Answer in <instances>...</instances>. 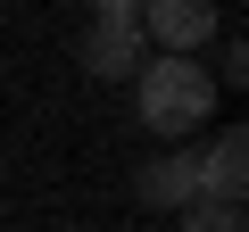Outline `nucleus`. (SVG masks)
<instances>
[{
  "label": "nucleus",
  "instance_id": "1",
  "mask_svg": "<svg viewBox=\"0 0 249 232\" xmlns=\"http://www.w3.org/2000/svg\"><path fill=\"white\" fill-rule=\"evenodd\" d=\"M133 99H142V125H150V133L183 141V133H199L208 116H216V75H208L199 58L150 50V58L133 66Z\"/></svg>",
  "mask_w": 249,
  "mask_h": 232
},
{
  "label": "nucleus",
  "instance_id": "2",
  "mask_svg": "<svg viewBox=\"0 0 249 232\" xmlns=\"http://www.w3.org/2000/svg\"><path fill=\"white\" fill-rule=\"evenodd\" d=\"M142 42H158L175 58H199L216 42V0H142Z\"/></svg>",
  "mask_w": 249,
  "mask_h": 232
},
{
  "label": "nucleus",
  "instance_id": "3",
  "mask_svg": "<svg viewBox=\"0 0 249 232\" xmlns=\"http://www.w3.org/2000/svg\"><path fill=\"white\" fill-rule=\"evenodd\" d=\"M142 58H150V42H142L133 17H91V33H83V75H100V83H133Z\"/></svg>",
  "mask_w": 249,
  "mask_h": 232
},
{
  "label": "nucleus",
  "instance_id": "4",
  "mask_svg": "<svg viewBox=\"0 0 249 232\" xmlns=\"http://www.w3.org/2000/svg\"><path fill=\"white\" fill-rule=\"evenodd\" d=\"M133 199H142V207H158V215H175L183 199H199V158H191V149L142 158V166H133Z\"/></svg>",
  "mask_w": 249,
  "mask_h": 232
},
{
  "label": "nucleus",
  "instance_id": "5",
  "mask_svg": "<svg viewBox=\"0 0 249 232\" xmlns=\"http://www.w3.org/2000/svg\"><path fill=\"white\" fill-rule=\"evenodd\" d=\"M241 191H249V133L224 125V133L208 141V158H199V199H232V207H241Z\"/></svg>",
  "mask_w": 249,
  "mask_h": 232
},
{
  "label": "nucleus",
  "instance_id": "6",
  "mask_svg": "<svg viewBox=\"0 0 249 232\" xmlns=\"http://www.w3.org/2000/svg\"><path fill=\"white\" fill-rule=\"evenodd\" d=\"M175 232H241V207L232 199H183L175 207Z\"/></svg>",
  "mask_w": 249,
  "mask_h": 232
},
{
  "label": "nucleus",
  "instance_id": "7",
  "mask_svg": "<svg viewBox=\"0 0 249 232\" xmlns=\"http://www.w3.org/2000/svg\"><path fill=\"white\" fill-rule=\"evenodd\" d=\"M208 75H216V91H241V83H249V50H241L232 33H216V66H208Z\"/></svg>",
  "mask_w": 249,
  "mask_h": 232
},
{
  "label": "nucleus",
  "instance_id": "8",
  "mask_svg": "<svg viewBox=\"0 0 249 232\" xmlns=\"http://www.w3.org/2000/svg\"><path fill=\"white\" fill-rule=\"evenodd\" d=\"M91 17H133L142 25V0H91Z\"/></svg>",
  "mask_w": 249,
  "mask_h": 232
}]
</instances>
